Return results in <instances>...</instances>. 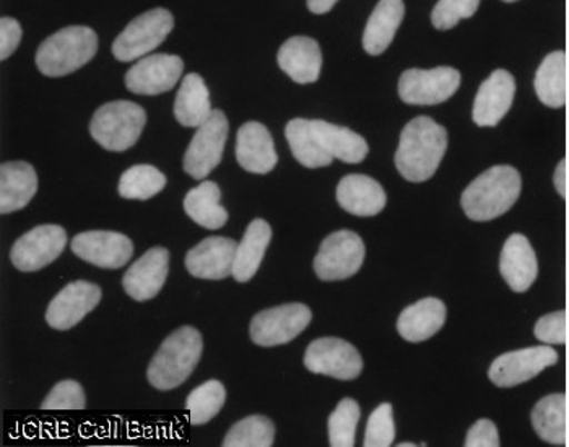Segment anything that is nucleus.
<instances>
[{"label": "nucleus", "mask_w": 569, "mask_h": 447, "mask_svg": "<svg viewBox=\"0 0 569 447\" xmlns=\"http://www.w3.org/2000/svg\"><path fill=\"white\" fill-rule=\"evenodd\" d=\"M220 188L212 181L200 182L184 197V210L192 221L207 228L219 230L228 221L227 209L220 206Z\"/></svg>", "instance_id": "obj_30"}, {"label": "nucleus", "mask_w": 569, "mask_h": 447, "mask_svg": "<svg viewBox=\"0 0 569 447\" xmlns=\"http://www.w3.org/2000/svg\"><path fill=\"white\" fill-rule=\"evenodd\" d=\"M23 30L16 19L3 17L0 20V59L6 61L7 58L13 54L22 41Z\"/></svg>", "instance_id": "obj_43"}, {"label": "nucleus", "mask_w": 569, "mask_h": 447, "mask_svg": "<svg viewBox=\"0 0 569 447\" xmlns=\"http://www.w3.org/2000/svg\"><path fill=\"white\" fill-rule=\"evenodd\" d=\"M238 245L234 239L212 236L200 241L186 256V269L203 280H223L233 272Z\"/></svg>", "instance_id": "obj_18"}, {"label": "nucleus", "mask_w": 569, "mask_h": 447, "mask_svg": "<svg viewBox=\"0 0 569 447\" xmlns=\"http://www.w3.org/2000/svg\"><path fill=\"white\" fill-rule=\"evenodd\" d=\"M337 0H308V9L316 16H325L336 6Z\"/></svg>", "instance_id": "obj_45"}, {"label": "nucleus", "mask_w": 569, "mask_h": 447, "mask_svg": "<svg viewBox=\"0 0 569 447\" xmlns=\"http://www.w3.org/2000/svg\"><path fill=\"white\" fill-rule=\"evenodd\" d=\"M533 334L547 345L567 344V312L557 311L542 316L537 320Z\"/></svg>", "instance_id": "obj_41"}, {"label": "nucleus", "mask_w": 569, "mask_h": 447, "mask_svg": "<svg viewBox=\"0 0 569 447\" xmlns=\"http://www.w3.org/2000/svg\"><path fill=\"white\" fill-rule=\"evenodd\" d=\"M170 252L164 248H152L129 267L122 278L126 294L136 301H149L160 294L168 277Z\"/></svg>", "instance_id": "obj_19"}, {"label": "nucleus", "mask_w": 569, "mask_h": 447, "mask_svg": "<svg viewBox=\"0 0 569 447\" xmlns=\"http://www.w3.org/2000/svg\"><path fill=\"white\" fill-rule=\"evenodd\" d=\"M203 340L196 327L174 330L161 344L147 369V378L154 389L171 390L188 381L202 357Z\"/></svg>", "instance_id": "obj_3"}, {"label": "nucleus", "mask_w": 569, "mask_h": 447, "mask_svg": "<svg viewBox=\"0 0 569 447\" xmlns=\"http://www.w3.org/2000/svg\"><path fill=\"white\" fill-rule=\"evenodd\" d=\"M228 132H230V125L227 116L220 109H213L210 118L196 130L186 150L184 161H182L184 171L198 181H202L216 170L223 157Z\"/></svg>", "instance_id": "obj_7"}, {"label": "nucleus", "mask_w": 569, "mask_h": 447, "mask_svg": "<svg viewBox=\"0 0 569 447\" xmlns=\"http://www.w3.org/2000/svg\"><path fill=\"white\" fill-rule=\"evenodd\" d=\"M337 202L357 217H375L385 209L388 196L370 176L349 175L337 186Z\"/></svg>", "instance_id": "obj_23"}, {"label": "nucleus", "mask_w": 569, "mask_h": 447, "mask_svg": "<svg viewBox=\"0 0 569 447\" xmlns=\"http://www.w3.org/2000/svg\"><path fill=\"white\" fill-rule=\"evenodd\" d=\"M360 405L353 399L340 400L329 417V445L332 447H353L355 433L360 421Z\"/></svg>", "instance_id": "obj_37"}, {"label": "nucleus", "mask_w": 569, "mask_h": 447, "mask_svg": "<svg viewBox=\"0 0 569 447\" xmlns=\"http://www.w3.org/2000/svg\"><path fill=\"white\" fill-rule=\"evenodd\" d=\"M503 2H518V0H503Z\"/></svg>", "instance_id": "obj_47"}, {"label": "nucleus", "mask_w": 569, "mask_h": 447, "mask_svg": "<svg viewBox=\"0 0 569 447\" xmlns=\"http://www.w3.org/2000/svg\"><path fill=\"white\" fill-rule=\"evenodd\" d=\"M41 408L43 410H86V390L80 383L72 379L58 383L41 404Z\"/></svg>", "instance_id": "obj_40"}, {"label": "nucleus", "mask_w": 569, "mask_h": 447, "mask_svg": "<svg viewBox=\"0 0 569 447\" xmlns=\"http://www.w3.org/2000/svg\"><path fill=\"white\" fill-rule=\"evenodd\" d=\"M515 95V77L503 69L495 70L479 88L473 101V122L480 128H495L500 125L512 107Z\"/></svg>", "instance_id": "obj_17"}, {"label": "nucleus", "mask_w": 569, "mask_h": 447, "mask_svg": "<svg viewBox=\"0 0 569 447\" xmlns=\"http://www.w3.org/2000/svg\"><path fill=\"white\" fill-rule=\"evenodd\" d=\"M67 234L59 225H41L17 239L10 260L22 272H37L64 252Z\"/></svg>", "instance_id": "obj_12"}, {"label": "nucleus", "mask_w": 569, "mask_h": 447, "mask_svg": "<svg viewBox=\"0 0 569 447\" xmlns=\"http://www.w3.org/2000/svg\"><path fill=\"white\" fill-rule=\"evenodd\" d=\"M174 27L168 10L153 9L133 19L112 44V54L118 61L132 62L152 52L167 40Z\"/></svg>", "instance_id": "obj_6"}, {"label": "nucleus", "mask_w": 569, "mask_h": 447, "mask_svg": "<svg viewBox=\"0 0 569 447\" xmlns=\"http://www.w3.org/2000/svg\"><path fill=\"white\" fill-rule=\"evenodd\" d=\"M167 188V176L150 165H136L122 172L119 179V196L124 199L147 200Z\"/></svg>", "instance_id": "obj_34"}, {"label": "nucleus", "mask_w": 569, "mask_h": 447, "mask_svg": "<svg viewBox=\"0 0 569 447\" xmlns=\"http://www.w3.org/2000/svg\"><path fill=\"white\" fill-rule=\"evenodd\" d=\"M403 16H406L403 0H379L365 28V51L370 56L382 54L395 40Z\"/></svg>", "instance_id": "obj_26"}, {"label": "nucleus", "mask_w": 569, "mask_h": 447, "mask_svg": "<svg viewBox=\"0 0 569 447\" xmlns=\"http://www.w3.org/2000/svg\"><path fill=\"white\" fill-rule=\"evenodd\" d=\"M500 445L497 425L487 418L470 426L466 443H463L466 447H498Z\"/></svg>", "instance_id": "obj_42"}, {"label": "nucleus", "mask_w": 569, "mask_h": 447, "mask_svg": "<svg viewBox=\"0 0 569 447\" xmlns=\"http://www.w3.org/2000/svg\"><path fill=\"white\" fill-rule=\"evenodd\" d=\"M100 301L101 288L98 285L86 280L72 281L49 302L46 322L52 329H72L88 312L93 311Z\"/></svg>", "instance_id": "obj_15"}, {"label": "nucleus", "mask_w": 569, "mask_h": 447, "mask_svg": "<svg viewBox=\"0 0 569 447\" xmlns=\"http://www.w3.org/2000/svg\"><path fill=\"white\" fill-rule=\"evenodd\" d=\"M237 160L246 171L267 175L277 167L276 146L269 129L261 122H246L238 130Z\"/></svg>", "instance_id": "obj_21"}, {"label": "nucleus", "mask_w": 569, "mask_h": 447, "mask_svg": "<svg viewBox=\"0 0 569 447\" xmlns=\"http://www.w3.org/2000/svg\"><path fill=\"white\" fill-rule=\"evenodd\" d=\"M532 426L539 438L555 446L567 445V396L551 394L533 407Z\"/></svg>", "instance_id": "obj_32"}, {"label": "nucleus", "mask_w": 569, "mask_h": 447, "mask_svg": "<svg viewBox=\"0 0 569 447\" xmlns=\"http://www.w3.org/2000/svg\"><path fill=\"white\" fill-rule=\"evenodd\" d=\"M522 179L512 167H493L480 175L460 197V206L473 221L501 217L521 196Z\"/></svg>", "instance_id": "obj_2"}, {"label": "nucleus", "mask_w": 569, "mask_h": 447, "mask_svg": "<svg viewBox=\"0 0 569 447\" xmlns=\"http://www.w3.org/2000/svg\"><path fill=\"white\" fill-rule=\"evenodd\" d=\"M184 62L174 54H152L140 59L126 73V87L136 95L167 93L181 79Z\"/></svg>", "instance_id": "obj_14"}, {"label": "nucleus", "mask_w": 569, "mask_h": 447, "mask_svg": "<svg viewBox=\"0 0 569 447\" xmlns=\"http://www.w3.org/2000/svg\"><path fill=\"white\" fill-rule=\"evenodd\" d=\"M537 97L548 108H563L567 103V54L555 51L543 59L533 80Z\"/></svg>", "instance_id": "obj_31"}, {"label": "nucleus", "mask_w": 569, "mask_h": 447, "mask_svg": "<svg viewBox=\"0 0 569 447\" xmlns=\"http://www.w3.org/2000/svg\"><path fill=\"white\" fill-rule=\"evenodd\" d=\"M98 51V37L88 27H67L38 48L37 66L48 77H64L88 64Z\"/></svg>", "instance_id": "obj_4"}, {"label": "nucleus", "mask_w": 569, "mask_h": 447, "mask_svg": "<svg viewBox=\"0 0 569 447\" xmlns=\"http://www.w3.org/2000/svg\"><path fill=\"white\" fill-rule=\"evenodd\" d=\"M500 272L516 294H525L532 287L539 274V264L536 251L525 235H511L505 242L500 256Z\"/></svg>", "instance_id": "obj_20"}, {"label": "nucleus", "mask_w": 569, "mask_h": 447, "mask_svg": "<svg viewBox=\"0 0 569 447\" xmlns=\"http://www.w3.org/2000/svg\"><path fill=\"white\" fill-rule=\"evenodd\" d=\"M555 189L561 197H567V160H561L558 163L557 170L553 175Z\"/></svg>", "instance_id": "obj_44"}, {"label": "nucleus", "mask_w": 569, "mask_h": 447, "mask_svg": "<svg viewBox=\"0 0 569 447\" xmlns=\"http://www.w3.org/2000/svg\"><path fill=\"white\" fill-rule=\"evenodd\" d=\"M209 88L199 73L182 79L174 101V118L184 128H200L212 115Z\"/></svg>", "instance_id": "obj_28"}, {"label": "nucleus", "mask_w": 569, "mask_h": 447, "mask_svg": "<svg viewBox=\"0 0 569 447\" xmlns=\"http://www.w3.org/2000/svg\"><path fill=\"white\" fill-rule=\"evenodd\" d=\"M276 438V426L262 415H252L231 426L223 447H270Z\"/></svg>", "instance_id": "obj_36"}, {"label": "nucleus", "mask_w": 569, "mask_h": 447, "mask_svg": "<svg viewBox=\"0 0 569 447\" xmlns=\"http://www.w3.org/2000/svg\"><path fill=\"white\" fill-rule=\"evenodd\" d=\"M480 0H438L431 12V23L437 30H451L463 19L479 10Z\"/></svg>", "instance_id": "obj_39"}, {"label": "nucleus", "mask_w": 569, "mask_h": 447, "mask_svg": "<svg viewBox=\"0 0 569 447\" xmlns=\"http://www.w3.org/2000/svg\"><path fill=\"white\" fill-rule=\"evenodd\" d=\"M73 255L101 269H121L132 259L131 238L116 231H86L72 241Z\"/></svg>", "instance_id": "obj_16"}, {"label": "nucleus", "mask_w": 569, "mask_h": 447, "mask_svg": "<svg viewBox=\"0 0 569 447\" xmlns=\"http://www.w3.org/2000/svg\"><path fill=\"white\" fill-rule=\"evenodd\" d=\"M227 400V390L223 384L217 379L200 384L186 400V408L189 411V421L192 425H206L213 417L220 414Z\"/></svg>", "instance_id": "obj_35"}, {"label": "nucleus", "mask_w": 569, "mask_h": 447, "mask_svg": "<svg viewBox=\"0 0 569 447\" xmlns=\"http://www.w3.org/2000/svg\"><path fill=\"white\" fill-rule=\"evenodd\" d=\"M459 87L460 73L452 67L410 69L400 76L399 97L412 107H435L448 101Z\"/></svg>", "instance_id": "obj_9"}, {"label": "nucleus", "mask_w": 569, "mask_h": 447, "mask_svg": "<svg viewBox=\"0 0 569 447\" xmlns=\"http://www.w3.org/2000/svg\"><path fill=\"white\" fill-rule=\"evenodd\" d=\"M312 312L303 302L277 306L259 312L251 320L249 334L256 345L277 347L297 339L311 322Z\"/></svg>", "instance_id": "obj_10"}, {"label": "nucleus", "mask_w": 569, "mask_h": 447, "mask_svg": "<svg viewBox=\"0 0 569 447\" xmlns=\"http://www.w3.org/2000/svg\"><path fill=\"white\" fill-rule=\"evenodd\" d=\"M448 149V132L427 116L412 119L400 133L396 167L410 182H423L437 172Z\"/></svg>", "instance_id": "obj_1"}, {"label": "nucleus", "mask_w": 569, "mask_h": 447, "mask_svg": "<svg viewBox=\"0 0 569 447\" xmlns=\"http://www.w3.org/2000/svg\"><path fill=\"white\" fill-rule=\"evenodd\" d=\"M280 69L293 82L315 83L321 76L322 52L318 41L308 37H293L284 41L277 54Z\"/></svg>", "instance_id": "obj_22"}, {"label": "nucleus", "mask_w": 569, "mask_h": 447, "mask_svg": "<svg viewBox=\"0 0 569 447\" xmlns=\"http://www.w3.org/2000/svg\"><path fill=\"white\" fill-rule=\"evenodd\" d=\"M363 239L349 230L336 231L322 241L318 256L315 257L316 276L325 281L346 280L363 266Z\"/></svg>", "instance_id": "obj_8"}, {"label": "nucleus", "mask_w": 569, "mask_h": 447, "mask_svg": "<svg viewBox=\"0 0 569 447\" xmlns=\"http://www.w3.org/2000/svg\"><path fill=\"white\" fill-rule=\"evenodd\" d=\"M416 447V445H413V443H402V445H400V447Z\"/></svg>", "instance_id": "obj_46"}, {"label": "nucleus", "mask_w": 569, "mask_h": 447, "mask_svg": "<svg viewBox=\"0 0 569 447\" xmlns=\"http://www.w3.org/2000/svg\"><path fill=\"white\" fill-rule=\"evenodd\" d=\"M284 136H287L291 153L303 167L315 170V168H325L332 163L333 158L319 142L311 128V121L308 119H291L284 128Z\"/></svg>", "instance_id": "obj_33"}, {"label": "nucleus", "mask_w": 569, "mask_h": 447, "mask_svg": "<svg viewBox=\"0 0 569 447\" xmlns=\"http://www.w3.org/2000/svg\"><path fill=\"white\" fill-rule=\"evenodd\" d=\"M396 439L395 415L391 404H381L368 418L365 447H389Z\"/></svg>", "instance_id": "obj_38"}, {"label": "nucleus", "mask_w": 569, "mask_h": 447, "mask_svg": "<svg viewBox=\"0 0 569 447\" xmlns=\"http://www.w3.org/2000/svg\"><path fill=\"white\" fill-rule=\"evenodd\" d=\"M147 125L146 109L132 101H112L94 112L90 133L103 149L126 151L136 146Z\"/></svg>", "instance_id": "obj_5"}, {"label": "nucleus", "mask_w": 569, "mask_h": 447, "mask_svg": "<svg viewBox=\"0 0 569 447\" xmlns=\"http://www.w3.org/2000/svg\"><path fill=\"white\" fill-rule=\"evenodd\" d=\"M445 322V302L438 298H425L400 312L397 330L406 340L423 341L438 334Z\"/></svg>", "instance_id": "obj_25"}, {"label": "nucleus", "mask_w": 569, "mask_h": 447, "mask_svg": "<svg viewBox=\"0 0 569 447\" xmlns=\"http://www.w3.org/2000/svg\"><path fill=\"white\" fill-rule=\"evenodd\" d=\"M311 128L330 157L343 163H361L370 151L367 140L353 130L326 121H311Z\"/></svg>", "instance_id": "obj_29"}, {"label": "nucleus", "mask_w": 569, "mask_h": 447, "mask_svg": "<svg viewBox=\"0 0 569 447\" xmlns=\"http://www.w3.org/2000/svg\"><path fill=\"white\" fill-rule=\"evenodd\" d=\"M270 239H272V228L266 220L256 218L249 224L234 255L233 272H231L234 280L244 284L258 274Z\"/></svg>", "instance_id": "obj_27"}, {"label": "nucleus", "mask_w": 569, "mask_h": 447, "mask_svg": "<svg viewBox=\"0 0 569 447\" xmlns=\"http://www.w3.org/2000/svg\"><path fill=\"white\" fill-rule=\"evenodd\" d=\"M38 176L27 161H10L0 167V212L22 210L37 196Z\"/></svg>", "instance_id": "obj_24"}, {"label": "nucleus", "mask_w": 569, "mask_h": 447, "mask_svg": "<svg viewBox=\"0 0 569 447\" xmlns=\"http://www.w3.org/2000/svg\"><path fill=\"white\" fill-rule=\"evenodd\" d=\"M557 351L547 345L508 351L491 362L488 378L495 386L515 387L536 378L548 366L557 365Z\"/></svg>", "instance_id": "obj_13"}, {"label": "nucleus", "mask_w": 569, "mask_h": 447, "mask_svg": "<svg viewBox=\"0 0 569 447\" xmlns=\"http://www.w3.org/2000/svg\"><path fill=\"white\" fill-rule=\"evenodd\" d=\"M305 366L315 375L330 376L342 381L358 378L363 371V360L357 348L336 337H325L309 344Z\"/></svg>", "instance_id": "obj_11"}]
</instances>
